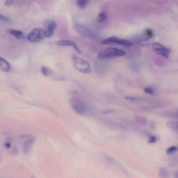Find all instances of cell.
<instances>
[{
    "label": "cell",
    "instance_id": "obj_1",
    "mask_svg": "<svg viewBox=\"0 0 178 178\" xmlns=\"http://www.w3.org/2000/svg\"><path fill=\"white\" fill-rule=\"evenodd\" d=\"M126 53L124 51L117 48L109 47L103 49L98 53V59L105 60L124 56Z\"/></svg>",
    "mask_w": 178,
    "mask_h": 178
},
{
    "label": "cell",
    "instance_id": "obj_2",
    "mask_svg": "<svg viewBox=\"0 0 178 178\" xmlns=\"http://www.w3.org/2000/svg\"><path fill=\"white\" fill-rule=\"evenodd\" d=\"M71 62L74 68L77 70L84 73H90L91 72L90 65L87 61L73 55L71 57Z\"/></svg>",
    "mask_w": 178,
    "mask_h": 178
},
{
    "label": "cell",
    "instance_id": "obj_3",
    "mask_svg": "<svg viewBox=\"0 0 178 178\" xmlns=\"http://www.w3.org/2000/svg\"><path fill=\"white\" fill-rule=\"evenodd\" d=\"M101 43L105 44H118L126 47H131L133 45V43L131 41L116 37H110L103 39L101 41Z\"/></svg>",
    "mask_w": 178,
    "mask_h": 178
},
{
    "label": "cell",
    "instance_id": "obj_4",
    "mask_svg": "<svg viewBox=\"0 0 178 178\" xmlns=\"http://www.w3.org/2000/svg\"><path fill=\"white\" fill-rule=\"evenodd\" d=\"M45 37L44 29L41 28H35L30 32L27 36V38L29 41L33 42L40 41Z\"/></svg>",
    "mask_w": 178,
    "mask_h": 178
},
{
    "label": "cell",
    "instance_id": "obj_5",
    "mask_svg": "<svg viewBox=\"0 0 178 178\" xmlns=\"http://www.w3.org/2000/svg\"><path fill=\"white\" fill-rule=\"evenodd\" d=\"M152 48L156 53L166 59L169 58L171 49L167 48L160 44L155 42L153 44Z\"/></svg>",
    "mask_w": 178,
    "mask_h": 178
},
{
    "label": "cell",
    "instance_id": "obj_6",
    "mask_svg": "<svg viewBox=\"0 0 178 178\" xmlns=\"http://www.w3.org/2000/svg\"><path fill=\"white\" fill-rule=\"evenodd\" d=\"M44 26L45 37H50L52 36L56 28V22L52 20H48L44 22Z\"/></svg>",
    "mask_w": 178,
    "mask_h": 178
},
{
    "label": "cell",
    "instance_id": "obj_7",
    "mask_svg": "<svg viewBox=\"0 0 178 178\" xmlns=\"http://www.w3.org/2000/svg\"><path fill=\"white\" fill-rule=\"evenodd\" d=\"M57 44L60 46H70L73 47L75 50L79 53H81L80 49L78 48L76 43L73 41L62 40L58 41Z\"/></svg>",
    "mask_w": 178,
    "mask_h": 178
},
{
    "label": "cell",
    "instance_id": "obj_8",
    "mask_svg": "<svg viewBox=\"0 0 178 178\" xmlns=\"http://www.w3.org/2000/svg\"><path fill=\"white\" fill-rule=\"evenodd\" d=\"M35 141V138L30 137L24 142L23 145V152L25 154L28 153L30 150Z\"/></svg>",
    "mask_w": 178,
    "mask_h": 178
},
{
    "label": "cell",
    "instance_id": "obj_9",
    "mask_svg": "<svg viewBox=\"0 0 178 178\" xmlns=\"http://www.w3.org/2000/svg\"><path fill=\"white\" fill-rule=\"evenodd\" d=\"M76 29L79 33L83 35L89 36L91 35V33L90 30L82 24H76Z\"/></svg>",
    "mask_w": 178,
    "mask_h": 178
},
{
    "label": "cell",
    "instance_id": "obj_10",
    "mask_svg": "<svg viewBox=\"0 0 178 178\" xmlns=\"http://www.w3.org/2000/svg\"><path fill=\"white\" fill-rule=\"evenodd\" d=\"M159 115L163 117L171 119H176L178 118V113L175 111H166L160 113Z\"/></svg>",
    "mask_w": 178,
    "mask_h": 178
},
{
    "label": "cell",
    "instance_id": "obj_11",
    "mask_svg": "<svg viewBox=\"0 0 178 178\" xmlns=\"http://www.w3.org/2000/svg\"><path fill=\"white\" fill-rule=\"evenodd\" d=\"M0 69L2 71L8 72L11 70L9 63L3 58L0 57Z\"/></svg>",
    "mask_w": 178,
    "mask_h": 178
},
{
    "label": "cell",
    "instance_id": "obj_12",
    "mask_svg": "<svg viewBox=\"0 0 178 178\" xmlns=\"http://www.w3.org/2000/svg\"><path fill=\"white\" fill-rule=\"evenodd\" d=\"M73 107L77 112L80 114H83L86 110L85 106L80 103L75 104L73 105Z\"/></svg>",
    "mask_w": 178,
    "mask_h": 178
},
{
    "label": "cell",
    "instance_id": "obj_13",
    "mask_svg": "<svg viewBox=\"0 0 178 178\" xmlns=\"http://www.w3.org/2000/svg\"><path fill=\"white\" fill-rule=\"evenodd\" d=\"M135 121L136 123L142 125H147L148 123V120L144 116L139 115H136L134 117Z\"/></svg>",
    "mask_w": 178,
    "mask_h": 178
},
{
    "label": "cell",
    "instance_id": "obj_14",
    "mask_svg": "<svg viewBox=\"0 0 178 178\" xmlns=\"http://www.w3.org/2000/svg\"><path fill=\"white\" fill-rule=\"evenodd\" d=\"M167 126L169 129L174 132H177L178 130V122L176 120L167 121L166 123Z\"/></svg>",
    "mask_w": 178,
    "mask_h": 178
},
{
    "label": "cell",
    "instance_id": "obj_15",
    "mask_svg": "<svg viewBox=\"0 0 178 178\" xmlns=\"http://www.w3.org/2000/svg\"><path fill=\"white\" fill-rule=\"evenodd\" d=\"M9 33L13 36L16 38L18 39H23L24 37V35L21 31L16 30L14 29H9L8 30Z\"/></svg>",
    "mask_w": 178,
    "mask_h": 178
},
{
    "label": "cell",
    "instance_id": "obj_16",
    "mask_svg": "<svg viewBox=\"0 0 178 178\" xmlns=\"http://www.w3.org/2000/svg\"><path fill=\"white\" fill-rule=\"evenodd\" d=\"M107 15L105 12H102L98 14L97 21L98 23H101L105 22L107 20Z\"/></svg>",
    "mask_w": 178,
    "mask_h": 178
},
{
    "label": "cell",
    "instance_id": "obj_17",
    "mask_svg": "<svg viewBox=\"0 0 178 178\" xmlns=\"http://www.w3.org/2000/svg\"><path fill=\"white\" fill-rule=\"evenodd\" d=\"M41 71L43 75L45 76H52L54 73L51 69L46 66H42L41 68Z\"/></svg>",
    "mask_w": 178,
    "mask_h": 178
},
{
    "label": "cell",
    "instance_id": "obj_18",
    "mask_svg": "<svg viewBox=\"0 0 178 178\" xmlns=\"http://www.w3.org/2000/svg\"><path fill=\"white\" fill-rule=\"evenodd\" d=\"M159 177L162 178H166L169 176V172L167 169L164 167L160 168L159 170Z\"/></svg>",
    "mask_w": 178,
    "mask_h": 178
},
{
    "label": "cell",
    "instance_id": "obj_19",
    "mask_svg": "<svg viewBox=\"0 0 178 178\" xmlns=\"http://www.w3.org/2000/svg\"><path fill=\"white\" fill-rule=\"evenodd\" d=\"M145 39H149L151 38L154 36V33L152 30L148 28L146 29L144 32Z\"/></svg>",
    "mask_w": 178,
    "mask_h": 178
},
{
    "label": "cell",
    "instance_id": "obj_20",
    "mask_svg": "<svg viewBox=\"0 0 178 178\" xmlns=\"http://www.w3.org/2000/svg\"><path fill=\"white\" fill-rule=\"evenodd\" d=\"M88 0H77V3L80 8L83 9L86 7L88 4Z\"/></svg>",
    "mask_w": 178,
    "mask_h": 178
},
{
    "label": "cell",
    "instance_id": "obj_21",
    "mask_svg": "<svg viewBox=\"0 0 178 178\" xmlns=\"http://www.w3.org/2000/svg\"><path fill=\"white\" fill-rule=\"evenodd\" d=\"M9 154L10 155L12 156H15L19 154L18 148L16 146L13 147L9 152Z\"/></svg>",
    "mask_w": 178,
    "mask_h": 178
},
{
    "label": "cell",
    "instance_id": "obj_22",
    "mask_svg": "<svg viewBox=\"0 0 178 178\" xmlns=\"http://www.w3.org/2000/svg\"><path fill=\"white\" fill-rule=\"evenodd\" d=\"M177 148L175 146H172L168 148L166 150L167 154L168 155H172L177 151Z\"/></svg>",
    "mask_w": 178,
    "mask_h": 178
},
{
    "label": "cell",
    "instance_id": "obj_23",
    "mask_svg": "<svg viewBox=\"0 0 178 178\" xmlns=\"http://www.w3.org/2000/svg\"><path fill=\"white\" fill-rule=\"evenodd\" d=\"M0 20L7 22H12V20L11 19H10L8 17L2 15L1 14H0Z\"/></svg>",
    "mask_w": 178,
    "mask_h": 178
},
{
    "label": "cell",
    "instance_id": "obj_24",
    "mask_svg": "<svg viewBox=\"0 0 178 178\" xmlns=\"http://www.w3.org/2000/svg\"><path fill=\"white\" fill-rule=\"evenodd\" d=\"M144 91L145 93L151 95H153L154 94V91L151 88H145L144 89Z\"/></svg>",
    "mask_w": 178,
    "mask_h": 178
},
{
    "label": "cell",
    "instance_id": "obj_25",
    "mask_svg": "<svg viewBox=\"0 0 178 178\" xmlns=\"http://www.w3.org/2000/svg\"><path fill=\"white\" fill-rule=\"evenodd\" d=\"M157 140V137L155 136L154 135H151L150 136L148 142L150 144L154 143Z\"/></svg>",
    "mask_w": 178,
    "mask_h": 178
},
{
    "label": "cell",
    "instance_id": "obj_26",
    "mask_svg": "<svg viewBox=\"0 0 178 178\" xmlns=\"http://www.w3.org/2000/svg\"><path fill=\"white\" fill-rule=\"evenodd\" d=\"M14 0H6L4 2V5L6 6H9L13 4Z\"/></svg>",
    "mask_w": 178,
    "mask_h": 178
},
{
    "label": "cell",
    "instance_id": "obj_27",
    "mask_svg": "<svg viewBox=\"0 0 178 178\" xmlns=\"http://www.w3.org/2000/svg\"><path fill=\"white\" fill-rule=\"evenodd\" d=\"M126 99L132 101H137L139 100L137 98L132 97V96H127L125 97Z\"/></svg>",
    "mask_w": 178,
    "mask_h": 178
},
{
    "label": "cell",
    "instance_id": "obj_28",
    "mask_svg": "<svg viewBox=\"0 0 178 178\" xmlns=\"http://www.w3.org/2000/svg\"><path fill=\"white\" fill-rule=\"evenodd\" d=\"M150 127L152 129L154 130L156 127V125L154 121H151L150 123Z\"/></svg>",
    "mask_w": 178,
    "mask_h": 178
},
{
    "label": "cell",
    "instance_id": "obj_29",
    "mask_svg": "<svg viewBox=\"0 0 178 178\" xmlns=\"http://www.w3.org/2000/svg\"><path fill=\"white\" fill-rule=\"evenodd\" d=\"M5 146L7 149H9L11 147V144L9 142H7L5 143Z\"/></svg>",
    "mask_w": 178,
    "mask_h": 178
},
{
    "label": "cell",
    "instance_id": "obj_30",
    "mask_svg": "<svg viewBox=\"0 0 178 178\" xmlns=\"http://www.w3.org/2000/svg\"><path fill=\"white\" fill-rule=\"evenodd\" d=\"M30 136H31L30 135H24L21 136L20 138H21V139H23V138H28L30 137Z\"/></svg>",
    "mask_w": 178,
    "mask_h": 178
},
{
    "label": "cell",
    "instance_id": "obj_31",
    "mask_svg": "<svg viewBox=\"0 0 178 178\" xmlns=\"http://www.w3.org/2000/svg\"><path fill=\"white\" fill-rule=\"evenodd\" d=\"M115 112V111L114 110H107V111H105V113H104L105 114H108V113H111L114 112Z\"/></svg>",
    "mask_w": 178,
    "mask_h": 178
},
{
    "label": "cell",
    "instance_id": "obj_32",
    "mask_svg": "<svg viewBox=\"0 0 178 178\" xmlns=\"http://www.w3.org/2000/svg\"><path fill=\"white\" fill-rule=\"evenodd\" d=\"M1 156H0V160H1Z\"/></svg>",
    "mask_w": 178,
    "mask_h": 178
}]
</instances>
